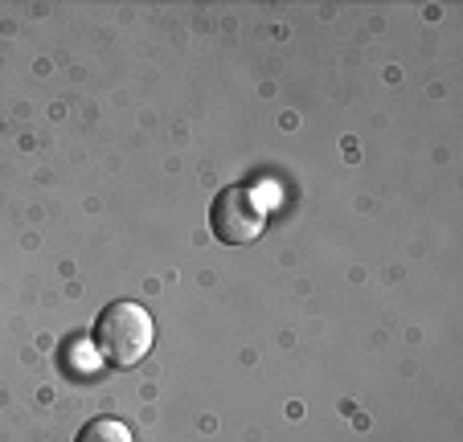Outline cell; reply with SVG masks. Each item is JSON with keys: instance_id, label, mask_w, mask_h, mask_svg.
<instances>
[{"instance_id": "cell-4", "label": "cell", "mask_w": 463, "mask_h": 442, "mask_svg": "<svg viewBox=\"0 0 463 442\" xmlns=\"http://www.w3.org/2000/svg\"><path fill=\"white\" fill-rule=\"evenodd\" d=\"M74 442H136V438H131V430L119 418H90Z\"/></svg>"}, {"instance_id": "cell-3", "label": "cell", "mask_w": 463, "mask_h": 442, "mask_svg": "<svg viewBox=\"0 0 463 442\" xmlns=\"http://www.w3.org/2000/svg\"><path fill=\"white\" fill-rule=\"evenodd\" d=\"M61 364H66V373H71V377H79V381H90V377L99 373L103 356L95 353V344H90V340H71V344L61 348Z\"/></svg>"}, {"instance_id": "cell-2", "label": "cell", "mask_w": 463, "mask_h": 442, "mask_svg": "<svg viewBox=\"0 0 463 442\" xmlns=\"http://www.w3.org/2000/svg\"><path fill=\"white\" fill-rule=\"evenodd\" d=\"M210 230L222 246H250L267 230V205L246 184H226L210 205Z\"/></svg>"}, {"instance_id": "cell-1", "label": "cell", "mask_w": 463, "mask_h": 442, "mask_svg": "<svg viewBox=\"0 0 463 442\" xmlns=\"http://www.w3.org/2000/svg\"><path fill=\"white\" fill-rule=\"evenodd\" d=\"M152 340H156V324L144 312L140 304L131 299H119V304H107L95 320V332H90V344L103 356V364L111 369H131L140 364L144 356L152 353Z\"/></svg>"}]
</instances>
